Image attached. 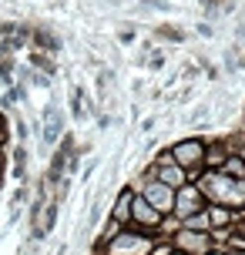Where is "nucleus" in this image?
<instances>
[{
    "instance_id": "5",
    "label": "nucleus",
    "mask_w": 245,
    "mask_h": 255,
    "mask_svg": "<svg viewBox=\"0 0 245 255\" xmlns=\"http://www.w3.org/2000/svg\"><path fill=\"white\" fill-rule=\"evenodd\" d=\"M141 198L151 205V208H158L161 215H165V212H175V188H168L165 181H158V178H151L144 185Z\"/></svg>"
},
{
    "instance_id": "8",
    "label": "nucleus",
    "mask_w": 245,
    "mask_h": 255,
    "mask_svg": "<svg viewBox=\"0 0 245 255\" xmlns=\"http://www.w3.org/2000/svg\"><path fill=\"white\" fill-rule=\"evenodd\" d=\"M219 171H222V175H229V178H245V161L239 158V154H229V158L222 161Z\"/></svg>"
},
{
    "instance_id": "13",
    "label": "nucleus",
    "mask_w": 245,
    "mask_h": 255,
    "mask_svg": "<svg viewBox=\"0 0 245 255\" xmlns=\"http://www.w3.org/2000/svg\"><path fill=\"white\" fill-rule=\"evenodd\" d=\"M151 255H171V249L168 245H151Z\"/></svg>"
},
{
    "instance_id": "2",
    "label": "nucleus",
    "mask_w": 245,
    "mask_h": 255,
    "mask_svg": "<svg viewBox=\"0 0 245 255\" xmlns=\"http://www.w3.org/2000/svg\"><path fill=\"white\" fill-rule=\"evenodd\" d=\"M128 222H134L141 232H155L161 225V212L151 208L141 195H131V208H128Z\"/></svg>"
},
{
    "instance_id": "15",
    "label": "nucleus",
    "mask_w": 245,
    "mask_h": 255,
    "mask_svg": "<svg viewBox=\"0 0 245 255\" xmlns=\"http://www.w3.org/2000/svg\"><path fill=\"white\" fill-rule=\"evenodd\" d=\"M225 255H245V252H225Z\"/></svg>"
},
{
    "instance_id": "9",
    "label": "nucleus",
    "mask_w": 245,
    "mask_h": 255,
    "mask_svg": "<svg viewBox=\"0 0 245 255\" xmlns=\"http://www.w3.org/2000/svg\"><path fill=\"white\" fill-rule=\"evenodd\" d=\"M205 215H208V222H212V229H229V225H232V222H229L232 215H229V208H225V205H212Z\"/></svg>"
},
{
    "instance_id": "11",
    "label": "nucleus",
    "mask_w": 245,
    "mask_h": 255,
    "mask_svg": "<svg viewBox=\"0 0 245 255\" xmlns=\"http://www.w3.org/2000/svg\"><path fill=\"white\" fill-rule=\"evenodd\" d=\"M57 131H61V115H57V108H47V144L57 138Z\"/></svg>"
},
{
    "instance_id": "4",
    "label": "nucleus",
    "mask_w": 245,
    "mask_h": 255,
    "mask_svg": "<svg viewBox=\"0 0 245 255\" xmlns=\"http://www.w3.org/2000/svg\"><path fill=\"white\" fill-rule=\"evenodd\" d=\"M148 252H151V239L148 235H138V232L115 235V242L108 249V255H148Z\"/></svg>"
},
{
    "instance_id": "6",
    "label": "nucleus",
    "mask_w": 245,
    "mask_h": 255,
    "mask_svg": "<svg viewBox=\"0 0 245 255\" xmlns=\"http://www.w3.org/2000/svg\"><path fill=\"white\" fill-rule=\"evenodd\" d=\"M202 195H205L202 188H185V185H181V188H175V208L181 212V218L202 208Z\"/></svg>"
},
{
    "instance_id": "14",
    "label": "nucleus",
    "mask_w": 245,
    "mask_h": 255,
    "mask_svg": "<svg viewBox=\"0 0 245 255\" xmlns=\"http://www.w3.org/2000/svg\"><path fill=\"white\" fill-rule=\"evenodd\" d=\"M205 255H222V252H215V249H208V252H205Z\"/></svg>"
},
{
    "instance_id": "1",
    "label": "nucleus",
    "mask_w": 245,
    "mask_h": 255,
    "mask_svg": "<svg viewBox=\"0 0 245 255\" xmlns=\"http://www.w3.org/2000/svg\"><path fill=\"white\" fill-rule=\"evenodd\" d=\"M171 158H175V165L185 168V175L188 178H198L202 175V158H205V141H198V138H185L178 141L175 148H171Z\"/></svg>"
},
{
    "instance_id": "7",
    "label": "nucleus",
    "mask_w": 245,
    "mask_h": 255,
    "mask_svg": "<svg viewBox=\"0 0 245 255\" xmlns=\"http://www.w3.org/2000/svg\"><path fill=\"white\" fill-rule=\"evenodd\" d=\"M225 158H229L225 144H208V148H205V158H202V165H205V168H212V171H219Z\"/></svg>"
},
{
    "instance_id": "3",
    "label": "nucleus",
    "mask_w": 245,
    "mask_h": 255,
    "mask_svg": "<svg viewBox=\"0 0 245 255\" xmlns=\"http://www.w3.org/2000/svg\"><path fill=\"white\" fill-rule=\"evenodd\" d=\"M175 249L185 255H205L208 249H212V235L208 232H195V229H185L181 225L178 232H175Z\"/></svg>"
},
{
    "instance_id": "10",
    "label": "nucleus",
    "mask_w": 245,
    "mask_h": 255,
    "mask_svg": "<svg viewBox=\"0 0 245 255\" xmlns=\"http://www.w3.org/2000/svg\"><path fill=\"white\" fill-rule=\"evenodd\" d=\"M181 225H185V229H195V232H212V222H208L205 212H192V215H185Z\"/></svg>"
},
{
    "instance_id": "16",
    "label": "nucleus",
    "mask_w": 245,
    "mask_h": 255,
    "mask_svg": "<svg viewBox=\"0 0 245 255\" xmlns=\"http://www.w3.org/2000/svg\"><path fill=\"white\" fill-rule=\"evenodd\" d=\"M171 255H185V252H178V249H175V252H171Z\"/></svg>"
},
{
    "instance_id": "12",
    "label": "nucleus",
    "mask_w": 245,
    "mask_h": 255,
    "mask_svg": "<svg viewBox=\"0 0 245 255\" xmlns=\"http://www.w3.org/2000/svg\"><path fill=\"white\" fill-rule=\"evenodd\" d=\"M131 195H134V191H121V202H118V208L115 212H111V218H124V222H128V208H131Z\"/></svg>"
}]
</instances>
